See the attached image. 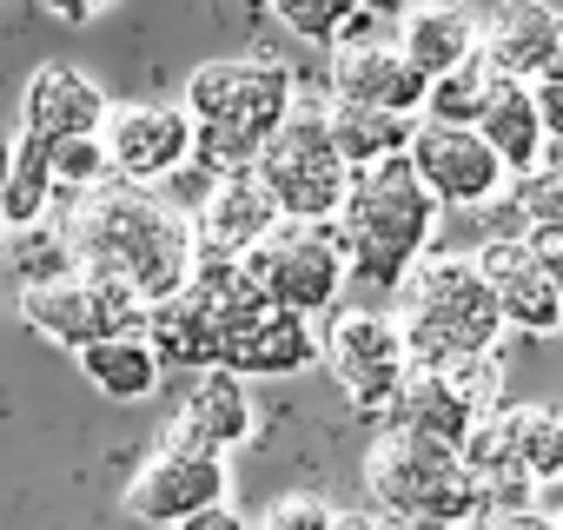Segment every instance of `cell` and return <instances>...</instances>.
I'll use <instances>...</instances> for the list:
<instances>
[{"label": "cell", "instance_id": "603a6c76", "mask_svg": "<svg viewBox=\"0 0 563 530\" xmlns=\"http://www.w3.org/2000/svg\"><path fill=\"white\" fill-rule=\"evenodd\" d=\"M490 153L504 159V173H530L543 159V120L530 107V87L523 80H504V74H484V93H477V120H471Z\"/></svg>", "mask_w": 563, "mask_h": 530}, {"label": "cell", "instance_id": "ba28073f", "mask_svg": "<svg viewBox=\"0 0 563 530\" xmlns=\"http://www.w3.org/2000/svg\"><path fill=\"white\" fill-rule=\"evenodd\" d=\"M239 265L265 292V306H286V312H306V319L332 312L345 279H352L339 232L319 225V219H278L252 252H239Z\"/></svg>", "mask_w": 563, "mask_h": 530}, {"label": "cell", "instance_id": "8d00e7d4", "mask_svg": "<svg viewBox=\"0 0 563 530\" xmlns=\"http://www.w3.org/2000/svg\"><path fill=\"white\" fill-rule=\"evenodd\" d=\"M378 530H451V523H431V517H385V510H378Z\"/></svg>", "mask_w": 563, "mask_h": 530}, {"label": "cell", "instance_id": "1f68e13d", "mask_svg": "<svg viewBox=\"0 0 563 530\" xmlns=\"http://www.w3.org/2000/svg\"><path fill=\"white\" fill-rule=\"evenodd\" d=\"M517 212L537 225V219H563V146L543 153L523 179H517Z\"/></svg>", "mask_w": 563, "mask_h": 530}, {"label": "cell", "instance_id": "9c48e42d", "mask_svg": "<svg viewBox=\"0 0 563 530\" xmlns=\"http://www.w3.org/2000/svg\"><path fill=\"white\" fill-rule=\"evenodd\" d=\"M504 391V372H497V352H477V358H444V365H411L405 385L391 391L385 418L391 431H418L431 444H464L471 424L497 405Z\"/></svg>", "mask_w": 563, "mask_h": 530}, {"label": "cell", "instance_id": "d590c367", "mask_svg": "<svg viewBox=\"0 0 563 530\" xmlns=\"http://www.w3.org/2000/svg\"><path fill=\"white\" fill-rule=\"evenodd\" d=\"M41 8L54 14V21H67V27H80V21H100L113 0H41Z\"/></svg>", "mask_w": 563, "mask_h": 530}, {"label": "cell", "instance_id": "30bf717a", "mask_svg": "<svg viewBox=\"0 0 563 530\" xmlns=\"http://www.w3.org/2000/svg\"><path fill=\"white\" fill-rule=\"evenodd\" d=\"M21 312L41 339H54L67 352L146 325V299L120 279H100V273H67V279H47V286H21Z\"/></svg>", "mask_w": 563, "mask_h": 530}, {"label": "cell", "instance_id": "5bb4252c", "mask_svg": "<svg viewBox=\"0 0 563 530\" xmlns=\"http://www.w3.org/2000/svg\"><path fill=\"white\" fill-rule=\"evenodd\" d=\"M225 484H232V477H225V457H219V451H173V444H159V451L146 457V471L126 484V510H133L140 523L173 530L179 517L219 504Z\"/></svg>", "mask_w": 563, "mask_h": 530}, {"label": "cell", "instance_id": "5b68a950", "mask_svg": "<svg viewBox=\"0 0 563 530\" xmlns=\"http://www.w3.org/2000/svg\"><path fill=\"white\" fill-rule=\"evenodd\" d=\"M365 490H372V510H385V517H431L451 530H464L490 510L471 464L451 444H431L418 431H385L365 451Z\"/></svg>", "mask_w": 563, "mask_h": 530}, {"label": "cell", "instance_id": "d6986e66", "mask_svg": "<svg viewBox=\"0 0 563 530\" xmlns=\"http://www.w3.org/2000/svg\"><path fill=\"white\" fill-rule=\"evenodd\" d=\"M424 74L398 47H339L332 54V100L352 107H385V113H418L424 107Z\"/></svg>", "mask_w": 563, "mask_h": 530}, {"label": "cell", "instance_id": "52a82bcc", "mask_svg": "<svg viewBox=\"0 0 563 530\" xmlns=\"http://www.w3.org/2000/svg\"><path fill=\"white\" fill-rule=\"evenodd\" d=\"M252 173H258V186L272 192L278 219H319V225L339 219V199H345V179H352V166H345L339 146H332L325 107H299V100H292L286 120L265 133Z\"/></svg>", "mask_w": 563, "mask_h": 530}, {"label": "cell", "instance_id": "83f0119b", "mask_svg": "<svg viewBox=\"0 0 563 530\" xmlns=\"http://www.w3.org/2000/svg\"><path fill=\"white\" fill-rule=\"evenodd\" d=\"M54 212V146L21 133L8 146V186H0V225H27Z\"/></svg>", "mask_w": 563, "mask_h": 530}, {"label": "cell", "instance_id": "7c38bea8", "mask_svg": "<svg viewBox=\"0 0 563 530\" xmlns=\"http://www.w3.org/2000/svg\"><path fill=\"white\" fill-rule=\"evenodd\" d=\"M411 173L424 179V192L438 206H484L504 192V159L490 153V140L477 126H444V120H418L411 146H405Z\"/></svg>", "mask_w": 563, "mask_h": 530}, {"label": "cell", "instance_id": "484cf974", "mask_svg": "<svg viewBox=\"0 0 563 530\" xmlns=\"http://www.w3.org/2000/svg\"><path fill=\"white\" fill-rule=\"evenodd\" d=\"M325 126H332V146H339L345 166H372V159H391V153L411 146L418 113H385V107L332 100V107H325Z\"/></svg>", "mask_w": 563, "mask_h": 530}, {"label": "cell", "instance_id": "f1b7e54d", "mask_svg": "<svg viewBox=\"0 0 563 530\" xmlns=\"http://www.w3.org/2000/svg\"><path fill=\"white\" fill-rule=\"evenodd\" d=\"M47 146H54V212H60V206H74L80 192H93V186H107V179H113V166H107V146H100V133L47 140Z\"/></svg>", "mask_w": 563, "mask_h": 530}, {"label": "cell", "instance_id": "4dcf8cb0", "mask_svg": "<svg viewBox=\"0 0 563 530\" xmlns=\"http://www.w3.org/2000/svg\"><path fill=\"white\" fill-rule=\"evenodd\" d=\"M265 8L278 14V27H292L299 41L332 47V41L345 34V21L358 14V0H265Z\"/></svg>", "mask_w": 563, "mask_h": 530}, {"label": "cell", "instance_id": "d4e9b609", "mask_svg": "<svg viewBox=\"0 0 563 530\" xmlns=\"http://www.w3.org/2000/svg\"><path fill=\"white\" fill-rule=\"evenodd\" d=\"M74 358H80V372L93 378V391H107V398H120V405L153 398V391H159V378H166V365H159V352L146 345V332L93 339V345H80Z\"/></svg>", "mask_w": 563, "mask_h": 530}, {"label": "cell", "instance_id": "44dd1931", "mask_svg": "<svg viewBox=\"0 0 563 530\" xmlns=\"http://www.w3.org/2000/svg\"><path fill=\"white\" fill-rule=\"evenodd\" d=\"M107 107H113V100H107L87 74H74V67H41V74L27 80V100H21V133H34V140L100 133Z\"/></svg>", "mask_w": 563, "mask_h": 530}, {"label": "cell", "instance_id": "277c9868", "mask_svg": "<svg viewBox=\"0 0 563 530\" xmlns=\"http://www.w3.org/2000/svg\"><path fill=\"white\" fill-rule=\"evenodd\" d=\"M398 332L411 365H444V358H477L497 352L504 339V312L477 273V258H424L398 279Z\"/></svg>", "mask_w": 563, "mask_h": 530}, {"label": "cell", "instance_id": "7402d4cb", "mask_svg": "<svg viewBox=\"0 0 563 530\" xmlns=\"http://www.w3.org/2000/svg\"><path fill=\"white\" fill-rule=\"evenodd\" d=\"M398 21H405L398 54L424 80H438V74H451V67H464L477 54V21H471V8H457V0H418V8H405Z\"/></svg>", "mask_w": 563, "mask_h": 530}, {"label": "cell", "instance_id": "60d3db41", "mask_svg": "<svg viewBox=\"0 0 563 530\" xmlns=\"http://www.w3.org/2000/svg\"><path fill=\"white\" fill-rule=\"evenodd\" d=\"M556 530H563V523H556Z\"/></svg>", "mask_w": 563, "mask_h": 530}, {"label": "cell", "instance_id": "2e32d148", "mask_svg": "<svg viewBox=\"0 0 563 530\" xmlns=\"http://www.w3.org/2000/svg\"><path fill=\"white\" fill-rule=\"evenodd\" d=\"M252 438V398H245V378H232L225 365H206V372H192V385H186V405H179V418L166 424V444L173 451H232V444H245Z\"/></svg>", "mask_w": 563, "mask_h": 530}, {"label": "cell", "instance_id": "e575fe53", "mask_svg": "<svg viewBox=\"0 0 563 530\" xmlns=\"http://www.w3.org/2000/svg\"><path fill=\"white\" fill-rule=\"evenodd\" d=\"M477 530H556V523L537 517V510H523V504H504L497 517H477Z\"/></svg>", "mask_w": 563, "mask_h": 530}, {"label": "cell", "instance_id": "ffe728a7", "mask_svg": "<svg viewBox=\"0 0 563 530\" xmlns=\"http://www.w3.org/2000/svg\"><path fill=\"white\" fill-rule=\"evenodd\" d=\"M477 60L504 80H537L556 60V14L543 0H504L490 27L477 34Z\"/></svg>", "mask_w": 563, "mask_h": 530}, {"label": "cell", "instance_id": "e0dca14e", "mask_svg": "<svg viewBox=\"0 0 563 530\" xmlns=\"http://www.w3.org/2000/svg\"><path fill=\"white\" fill-rule=\"evenodd\" d=\"M319 358V332L306 312H286V306H265L252 312L225 345H219V365L232 378H292Z\"/></svg>", "mask_w": 563, "mask_h": 530}, {"label": "cell", "instance_id": "8fae6325", "mask_svg": "<svg viewBox=\"0 0 563 530\" xmlns=\"http://www.w3.org/2000/svg\"><path fill=\"white\" fill-rule=\"evenodd\" d=\"M319 352H325L332 378L345 385V398H352L358 411H385V405H391V391H398V385H405V372H411V352H405L398 312H365V306L332 312V325H325Z\"/></svg>", "mask_w": 563, "mask_h": 530}, {"label": "cell", "instance_id": "4fadbf2b", "mask_svg": "<svg viewBox=\"0 0 563 530\" xmlns=\"http://www.w3.org/2000/svg\"><path fill=\"white\" fill-rule=\"evenodd\" d=\"M100 146H107L113 179H126V186H159L166 173H179V166L192 159V113H186V107H159V100L107 107Z\"/></svg>", "mask_w": 563, "mask_h": 530}, {"label": "cell", "instance_id": "ab89813d", "mask_svg": "<svg viewBox=\"0 0 563 530\" xmlns=\"http://www.w3.org/2000/svg\"><path fill=\"white\" fill-rule=\"evenodd\" d=\"M556 146H563V140H556Z\"/></svg>", "mask_w": 563, "mask_h": 530}, {"label": "cell", "instance_id": "4316f807", "mask_svg": "<svg viewBox=\"0 0 563 530\" xmlns=\"http://www.w3.org/2000/svg\"><path fill=\"white\" fill-rule=\"evenodd\" d=\"M0 265H14V279H21V286H47V279L80 273L74 239H67V219H60V212H47V219H27V225H8Z\"/></svg>", "mask_w": 563, "mask_h": 530}, {"label": "cell", "instance_id": "7a4b0ae2", "mask_svg": "<svg viewBox=\"0 0 563 530\" xmlns=\"http://www.w3.org/2000/svg\"><path fill=\"white\" fill-rule=\"evenodd\" d=\"M299 80L286 60H206L186 80V113H192V159L212 179L252 173L265 133L292 113Z\"/></svg>", "mask_w": 563, "mask_h": 530}, {"label": "cell", "instance_id": "f35d334b", "mask_svg": "<svg viewBox=\"0 0 563 530\" xmlns=\"http://www.w3.org/2000/svg\"><path fill=\"white\" fill-rule=\"evenodd\" d=\"M556 67H563V14H556Z\"/></svg>", "mask_w": 563, "mask_h": 530}, {"label": "cell", "instance_id": "3957f363", "mask_svg": "<svg viewBox=\"0 0 563 530\" xmlns=\"http://www.w3.org/2000/svg\"><path fill=\"white\" fill-rule=\"evenodd\" d=\"M431 219H438V199L424 192V179L411 173V159L391 153V159L352 166L332 232H339L345 265H352L358 279L398 286L411 265H418L424 239H431Z\"/></svg>", "mask_w": 563, "mask_h": 530}, {"label": "cell", "instance_id": "f546056e", "mask_svg": "<svg viewBox=\"0 0 563 530\" xmlns=\"http://www.w3.org/2000/svg\"><path fill=\"white\" fill-rule=\"evenodd\" d=\"M484 60L471 54L464 67H451V74H438L431 87H424V120H444V126H471L477 120V93H484Z\"/></svg>", "mask_w": 563, "mask_h": 530}, {"label": "cell", "instance_id": "74e56055", "mask_svg": "<svg viewBox=\"0 0 563 530\" xmlns=\"http://www.w3.org/2000/svg\"><path fill=\"white\" fill-rule=\"evenodd\" d=\"M405 8H418V0H358V14H405Z\"/></svg>", "mask_w": 563, "mask_h": 530}, {"label": "cell", "instance_id": "836d02e7", "mask_svg": "<svg viewBox=\"0 0 563 530\" xmlns=\"http://www.w3.org/2000/svg\"><path fill=\"white\" fill-rule=\"evenodd\" d=\"M173 530H245V517L219 497V504H206V510H192V517H179Z\"/></svg>", "mask_w": 563, "mask_h": 530}, {"label": "cell", "instance_id": "cb8c5ba5", "mask_svg": "<svg viewBox=\"0 0 563 530\" xmlns=\"http://www.w3.org/2000/svg\"><path fill=\"white\" fill-rule=\"evenodd\" d=\"M140 332H146V345L159 352L166 372H206V365H219V319L206 312V299L192 286H179L173 299H153Z\"/></svg>", "mask_w": 563, "mask_h": 530}, {"label": "cell", "instance_id": "6da1fadb", "mask_svg": "<svg viewBox=\"0 0 563 530\" xmlns=\"http://www.w3.org/2000/svg\"><path fill=\"white\" fill-rule=\"evenodd\" d=\"M60 219H67V239H74L80 273H100V279L133 286L146 306L153 299H173L192 279V258H199L192 219L173 199H159L153 186L107 179V186L80 192Z\"/></svg>", "mask_w": 563, "mask_h": 530}, {"label": "cell", "instance_id": "9a60e30c", "mask_svg": "<svg viewBox=\"0 0 563 530\" xmlns=\"http://www.w3.org/2000/svg\"><path fill=\"white\" fill-rule=\"evenodd\" d=\"M477 273H484V286H490V299H497L504 325L537 332V339L563 332V286L543 273L537 258H530V245H523V239H490V245L477 252Z\"/></svg>", "mask_w": 563, "mask_h": 530}, {"label": "cell", "instance_id": "ac0fdd59", "mask_svg": "<svg viewBox=\"0 0 563 530\" xmlns=\"http://www.w3.org/2000/svg\"><path fill=\"white\" fill-rule=\"evenodd\" d=\"M272 225H278V206L258 186V173H225V179H212L206 206L192 212V245H199V258H239Z\"/></svg>", "mask_w": 563, "mask_h": 530}, {"label": "cell", "instance_id": "8992f818", "mask_svg": "<svg viewBox=\"0 0 563 530\" xmlns=\"http://www.w3.org/2000/svg\"><path fill=\"white\" fill-rule=\"evenodd\" d=\"M471 477L484 484L490 504H523L530 484L556 490L563 484V411L550 405H490L471 438L457 444Z\"/></svg>", "mask_w": 563, "mask_h": 530}, {"label": "cell", "instance_id": "d6a6232c", "mask_svg": "<svg viewBox=\"0 0 563 530\" xmlns=\"http://www.w3.org/2000/svg\"><path fill=\"white\" fill-rule=\"evenodd\" d=\"M265 530H332V504L319 490H292L265 510Z\"/></svg>", "mask_w": 563, "mask_h": 530}]
</instances>
